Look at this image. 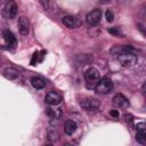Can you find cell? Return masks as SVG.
<instances>
[{"mask_svg":"<svg viewBox=\"0 0 146 146\" xmlns=\"http://www.w3.org/2000/svg\"><path fill=\"white\" fill-rule=\"evenodd\" d=\"M31 84L33 86V88H34V89L40 90V89L44 88L46 82H44L41 78H39V76H33V78H31Z\"/></svg>","mask_w":146,"mask_h":146,"instance_id":"cell-14","label":"cell"},{"mask_svg":"<svg viewBox=\"0 0 146 146\" xmlns=\"http://www.w3.org/2000/svg\"><path fill=\"white\" fill-rule=\"evenodd\" d=\"M64 146H73V145H71V144H65Z\"/></svg>","mask_w":146,"mask_h":146,"instance_id":"cell-25","label":"cell"},{"mask_svg":"<svg viewBox=\"0 0 146 146\" xmlns=\"http://www.w3.org/2000/svg\"><path fill=\"white\" fill-rule=\"evenodd\" d=\"M141 91H143V94L146 96V81L143 83V86H141Z\"/></svg>","mask_w":146,"mask_h":146,"instance_id":"cell-23","label":"cell"},{"mask_svg":"<svg viewBox=\"0 0 146 146\" xmlns=\"http://www.w3.org/2000/svg\"><path fill=\"white\" fill-rule=\"evenodd\" d=\"M3 76L8 80H16L18 76H19V72L16 70V68H13V67H7L3 70Z\"/></svg>","mask_w":146,"mask_h":146,"instance_id":"cell-12","label":"cell"},{"mask_svg":"<svg viewBox=\"0 0 146 146\" xmlns=\"http://www.w3.org/2000/svg\"><path fill=\"white\" fill-rule=\"evenodd\" d=\"M44 54H46V51H44V50H42V51H40V52H39V51H35V52L33 54V56H32L31 65H35L38 62H42Z\"/></svg>","mask_w":146,"mask_h":146,"instance_id":"cell-15","label":"cell"},{"mask_svg":"<svg viewBox=\"0 0 146 146\" xmlns=\"http://www.w3.org/2000/svg\"><path fill=\"white\" fill-rule=\"evenodd\" d=\"M76 128H78V124H76L75 121H73V120H67V121L65 122V125H64V131H65L66 135H73V133L75 132Z\"/></svg>","mask_w":146,"mask_h":146,"instance_id":"cell-13","label":"cell"},{"mask_svg":"<svg viewBox=\"0 0 146 146\" xmlns=\"http://www.w3.org/2000/svg\"><path fill=\"white\" fill-rule=\"evenodd\" d=\"M47 114L51 116L52 119H58L60 116V111L59 110H52V108H47Z\"/></svg>","mask_w":146,"mask_h":146,"instance_id":"cell-17","label":"cell"},{"mask_svg":"<svg viewBox=\"0 0 146 146\" xmlns=\"http://www.w3.org/2000/svg\"><path fill=\"white\" fill-rule=\"evenodd\" d=\"M135 129L138 132H144L146 131V122H137L135 124Z\"/></svg>","mask_w":146,"mask_h":146,"instance_id":"cell-19","label":"cell"},{"mask_svg":"<svg viewBox=\"0 0 146 146\" xmlns=\"http://www.w3.org/2000/svg\"><path fill=\"white\" fill-rule=\"evenodd\" d=\"M41 5L44 7V9H48V2H44V1H41Z\"/></svg>","mask_w":146,"mask_h":146,"instance_id":"cell-24","label":"cell"},{"mask_svg":"<svg viewBox=\"0 0 146 146\" xmlns=\"http://www.w3.org/2000/svg\"><path fill=\"white\" fill-rule=\"evenodd\" d=\"M17 25H18V31L22 35H27L29 34V31H30V21L26 16H21L18 17V22H17Z\"/></svg>","mask_w":146,"mask_h":146,"instance_id":"cell-7","label":"cell"},{"mask_svg":"<svg viewBox=\"0 0 146 146\" xmlns=\"http://www.w3.org/2000/svg\"><path fill=\"white\" fill-rule=\"evenodd\" d=\"M62 22L67 29H76L81 25V21L75 16H64Z\"/></svg>","mask_w":146,"mask_h":146,"instance_id":"cell-9","label":"cell"},{"mask_svg":"<svg viewBox=\"0 0 146 146\" xmlns=\"http://www.w3.org/2000/svg\"><path fill=\"white\" fill-rule=\"evenodd\" d=\"M84 80H86L87 88H89V89L95 88L97 86V83L99 82V80H100L99 71L95 67H89L84 72Z\"/></svg>","mask_w":146,"mask_h":146,"instance_id":"cell-1","label":"cell"},{"mask_svg":"<svg viewBox=\"0 0 146 146\" xmlns=\"http://www.w3.org/2000/svg\"><path fill=\"white\" fill-rule=\"evenodd\" d=\"M116 58L123 67H131V66L136 65L138 62V57L133 52H122V54L117 55Z\"/></svg>","mask_w":146,"mask_h":146,"instance_id":"cell-2","label":"cell"},{"mask_svg":"<svg viewBox=\"0 0 146 146\" xmlns=\"http://www.w3.org/2000/svg\"><path fill=\"white\" fill-rule=\"evenodd\" d=\"M102 10L100 9H92L91 11H89L86 16V22L88 23V25L90 26H96L99 24L100 19H102Z\"/></svg>","mask_w":146,"mask_h":146,"instance_id":"cell-5","label":"cell"},{"mask_svg":"<svg viewBox=\"0 0 146 146\" xmlns=\"http://www.w3.org/2000/svg\"><path fill=\"white\" fill-rule=\"evenodd\" d=\"M80 105L82 108L87 110V111H95L99 107L100 103L97 98H94V97H86L83 98L81 102H80Z\"/></svg>","mask_w":146,"mask_h":146,"instance_id":"cell-6","label":"cell"},{"mask_svg":"<svg viewBox=\"0 0 146 146\" xmlns=\"http://www.w3.org/2000/svg\"><path fill=\"white\" fill-rule=\"evenodd\" d=\"M113 89V82L108 76H104L99 80V82L97 83V86L95 87V90L97 94L100 95H106L108 92H111Z\"/></svg>","mask_w":146,"mask_h":146,"instance_id":"cell-3","label":"cell"},{"mask_svg":"<svg viewBox=\"0 0 146 146\" xmlns=\"http://www.w3.org/2000/svg\"><path fill=\"white\" fill-rule=\"evenodd\" d=\"M46 146H54L52 144H48V145H46Z\"/></svg>","mask_w":146,"mask_h":146,"instance_id":"cell-26","label":"cell"},{"mask_svg":"<svg viewBox=\"0 0 146 146\" xmlns=\"http://www.w3.org/2000/svg\"><path fill=\"white\" fill-rule=\"evenodd\" d=\"M108 33L113 34V35H116V36H123V33L121 32V30L119 27H110L108 30Z\"/></svg>","mask_w":146,"mask_h":146,"instance_id":"cell-18","label":"cell"},{"mask_svg":"<svg viewBox=\"0 0 146 146\" xmlns=\"http://www.w3.org/2000/svg\"><path fill=\"white\" fill-rule=\"evenodd\" d=\"M113 105L116 108H127L129 106V100L122 94H116L113 97Z\"/></svg>","mask_w":146,"mask_h":146,"instance_id":"cell-10","label":"cell"},{"mask_svg":"<svg viewBox=\"0 0 146 146\" xmlns=\"http://www.w3.org/2000/svg\"><path fill=\"white\" fill-rule=\"evenodd\" d=\"M44 102H46V104H48L50 106H56V105L60 104L62 96L59 94H57L56 91H49L44 97Z\"/></svg>","mask_w":146,"mask_h":146,"instance_id":"cell-8","label":"cell"},{"mask_svg":"<svg viewBox=\"0 0 146 146\" xmlns=\"http://www.w3.org/2000/svg\"><path fill=\"white\" fill-rule=\"evenodd\" d=\"M2 15L5 18L7 19H13L16 17L17 15V5L15 1L9 0L5 3L3 8H2Z\"/></svg>","mask_w":146,"mask_h":146,"instance_id":"cell-4","label":"cell"},{"mask_svg":"<svg viewBox=\"0 0 146 146\" xmlns=\"http://www.w3.org/2000/svg\"><path fill=\"white\" fill-rule=\"evenodd\" d=\"M3 39H5L6 43H7L9 47H15V46L17 44V41H16L15 35H14L13 32L9 31V30H5V31H3Z\"/></svg>","mask_w":146,"mask_h":146,"instance_id":"cell-11","label":"cell"},{"mask_svg":"<svg viewBox=\"0 0 146 146\" xmlns=\"http://www.w3.org/2000/svg\"><path fill=\"white\" fill-rule=\"evenodd\" d=\"M136 140L141 144V145H146V131L144 132H138L136 135Z\"/></svg>","mask_w":146,"mask_h":146,"instance_id":"cell-16","label":"cell"},{"mask_svg":"<svg viewBox=\"0 0 146 146\" xmlns=\"http://www.w3.org/2000/svg\"><path fill=\"white\" fill-rule=\"evenodd\" d=\"M112 116H114V117H119V111H116V110H113V111H111V113H110Z\"/></svg>","mask_w":146,"mask_h":146,"instance_id":"cell-22","label":"cell"},{"mask_svg":"<svg viewBox=\"0 0 146 146\" xmlns=\"http://www.w3.org/2000/svg\"><path fill=\"white\" fill-rule=\"evenodd\" d=\"M124 119H125V122L129 125H132V123H133V116L131 114H124Z\"/></svg>","mask_w":146,"mask_h":146,"instance_id":"cell-21","label":"cell"},{"mask_svg":"<svg viewBox=\"0 0 146 146\" xmlns=\"http://www.w3.org/2000/svg\"><path fill=\"white\" fill-rule=\"evenodd\" d=\"M105 18H106V21H107L108 23H112V22L114 21V13H113L111 9H107V10L105 11Z\"/></svg>","mask_w":146,"mask_h":146,"instance_id":"cell-20","label":"cell"}]
</instances>
